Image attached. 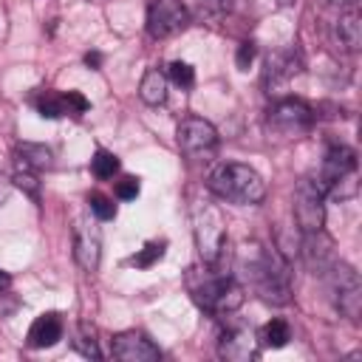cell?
Segmentation results:
<instances>
[{
    "mask_svg": "<svg viewBox=\"0 0 362 362\" xmlns=\"http://www.w3.org/2000/svg\"><path fill=\"white\" fill-rule=\"evenodd\" d=\"M266 124L280 133V136H288V139H297L303 133L311 130L314 124V110L311 105H305L303 99H280L269 107V116H266Z\"/></svg>",
    "mask_w": 362,
    "mask_h": 362,
    "instance_id": "8",
    "label": "cell"
},
{
    "mask_svg": "<svg viewBox=\"0 0 362 362\" xmlns=\"http://www.w3.org/2000/svg\"><path fill=\"white\" fill-rule=\"evenodd\" d=\"M189 25V11L181 0H150L147 3V34L167 40Z\"/></svg>",
    "mask_w": 362,
    "mask_h": 362,
    "instance_id": "10",
    "label": "cell"
},
{
    "mask_svg": "<svg viewBox=\"0 0 362 362\" xmlns=\"http://www.w3.org/2000/svg\"><path fill=\"white\" fill-rule=\"evenodd\" d=\"M331 6H342V8H356L359 0H328Z\"/></svg>",
    "mask_w": 362,
    "mask_h": 362,
    "instance_id": "34",
    "label": "cell"
},
{
    "mask_svg": "<svg viewBox=\"0 0 362 362\" xmlns=\"http://www.w3.org/2000/svg\"><path fill=\"white\" fill-rule=\"evenodd\" d=\"M167 76H170V82L178 85L181 90H189V88L195 85V71H192V65H189V62H181V59L170 62Z\"/></svg>",
    "mask_w": 362,
    "mask_h": 362,
    "instance_id": "23",
    "label": "cell"
},
{
    "mask_svg": "<svg viewBox=\"0 0 362 362\" xmlns=\"http://www.w3.org/2000/svg\"><path fill=\"white\" fill-rule=\"evenodd\" d=\"M175 141L189 161H209L218 150V130L206 119L187 116L175 130Z\"/></svg>",
    "mask_w": 362,
    "mask_h": 362,
    "instance_id": "6",
    "label": "cell"
},
{
    "mask_svg": "<svg viewBox=\"0 0 362 362\" xmlns=\"http://www.w3.org/2000/svg\"><path fill=\"white\" fill-rule=\"evenodd\" d=\"M8 192H11V184H8L6 178H0V204H6V198H8Z\"/></svg>",
    "mask_w": 362,
    "mask_h": 362,
    "instance_id": "32",
    "label": "cell"
},
{
    "mask_svg": "<svg viewBox=\"0 0 362 362\" xmlns=\"http://www.w3.org/2000/svg\"><path fill=\"white\" fill-rule=\"evenodd\" d=\"M328 291H331V300H334V305L342 317H348V320L359 317V311H362V283H359V274H356L354 266H348V263L331 266Z\"/></svg>",
    "mask_w": 362,
    "mask_h": 362,
    "instance_id": "7",
    "label": "cell"
},
{
    "mask_svg": "<svg viewBox=\"0 0 362 362\" xmlns=\"http://www.w3.org/2000/svg\"><path fill=\"white\" fill-rule=\"evenodd\" d=\"M198 11L206 20H218L223 11H229V0H198Z\"/></svg>",
    "mask_w": 362,
    "mask_h": 362,
    "instance_id": "28",
    "label": "cell"
},
{
    "mask_svg": "<svg viewBox=\"0 0 362 362\" xmlns=\"http://www.w3.org/2000/svg\"><path fill=\"white\" fill-rule=\"evenodd\" d=\"M218 354L229 362H249L257 356V339L252 331L243 328H226L218 339Z\"/></svg>",
    "mask_w": 362,
    "mask_h": 362,
    "instance_id": "13",
    "label": "cell"
},
{
    "mask_svg": "<svg viewBox=\"0 0 362 362\" xmlns=\"http://www.w3.org/2000/svg\"><path fill=\"white\" fill-rule=\"evenodd\" d=\"M139 96L150 107L164 105L167 102V76L158 68H147L144 76H141V82H139Z\"/></svg>",
    "mask_w": 362,
    "mask_h": 362,
    "instance_id": "18",
    "label": "cell"
},
{
    "mask_svg": "<svg viewBox=\"0 0 362 362\" xmlns=\"http://www.w3.org/2000/svg\"><path fill=\"white\" fill-rule=\"evenodd\" d=\"M110 354L113 359H122V362H158L161 359V351L139 331H122L110 339Z\"/></svg>",
    "mask_w": 362,
    "mask_h": 362,
    "instance_id": "12",
    "label": "cell"
},
{
    "mask_svg": "<svg viewBox=\"0 0 362 362\" xmlns=\"http://www.w3.org/2000/svg\"><path fill=\"white\" fill-rule=\"evenodd\" d=\"M34 107L40 110V116L45 119H59L65 116V107H62V93H54V90H40V96L31 99Z\"/></svg>",
    "mask_w": 362,
    "mask_h": 362,
    "instance_id": "22",
    "label": "cell"
},
{
    "mask_svg": "<svg viewBox=\"0 0 362 362\" xmlns=\"http://www.w3.org/2000/svg\"><path fill=\"white\" fill-rule=\"evenodd\" d=\"M164 249H167V240H150V243H144L136 255H130L127 263L136 266V269H150L153 263H158V260L164 257Z\"/></svg>",
    "mask_w": 362,
    "mask_h": 362,
    "instance_id": "20",
    "label": "cell"
},
{
    "mask_svg": "<svg viewBox=\"0 0 362 362\" xmlns=\"http://www.w3.org/2000/svg\"><path fill=\"white\" fill-rule=\"evenodd\" d=\"M90 173H93L99 181H107V178H113V175L119 173V158H116L110 150L99 147V150L93 153V158H90Z\"/></svg>",
    "mask_w": 362,
    "mask_h": 362,
    "instance_id": "21",
    "label": "cell"
},
{
    "mask_svg": "<svg viewBox=\"0 0 362 362\" xmlns=\"http://www.w3.org/2000/svg\"><path fill=\"white\" fill-rule=\"evenodd\" d=\"M277 3H280V6H291L294 0H277Z\"/></svg>",
    "mask_w": 362,
    "mask_h": 362,
    "instance_id": "35",
    "label": "cell"
},
{
    "mask_svg": "<svg viewBox=\"0 0 362 362\" xmlns=\"http://www.w3.org/2000/svg\"><path fill=\"white\" fill-rule=\"evenodd\" d=\"M85 65L93 68V71H99V68H102V54H99V51H88V54H85Z\"/></svg>",
    "mask_w": 362,
    "mask_h": 362,
    "instance_id": "31",
    "label": "cell"
},
{
    "mask_svg": "<svg viewBox=\"0 0 362 362\" xmlns=\"http://www.w3.org/2000/svg\"><path fill=\"white\" fill-rule=\"evenodd\" d=\"M317 187L322 189V195H331L339 201L356 195V153L342 144L328 147Z\"/></svg>",
    "mask_w": 362,
    "mask_h": 362,
    "instance_id": "4",
    "label": "cell"
},
{
    "mask_svg": "<svg viewBox=\"0 0 362 362\" xmlns=\"http://www.w3.org/2000/svg\"><path fill=\"white\" fill-rule=\"evenodd\" d=\"M206 184L218 198L240 204V206H255L266 198V181L249 164H235V161L221 164L212 170Z\"/></svg>",
    "mask_w": 362,
    "mask_h": 362,
    "instance_id": "2",
    "label": "cell"
},
{
    "mask_svg": "<svg viewBox=\"0 0 362 362\" xmlns=\"http://www.w3.org/2000/svg\"><path fill=\"white\" fill-rule=\"evenodd\" d=\"M62 331H65L62 317L57 311H45L31 322L25 342H28V348H51L62 339Z\"/></svg>",
    "mask_w": 362,
    "mask_h": 362,
    "instance_id": "15",
    "label": "cell"
},
{
    "mask_svg": "<svg viewBox=\"0 0 362 362\" xmlns=\"http://www.w3.org/2000/svg\"><path fill=\"white\" fill-rule=\"evenodd\" d=\"M74 348H76L82 356H93V359L102 356L99 348H96V339L88 334V325H79V334H76V339H74Z\"/></svg>",
    "mask_w": 362,
    "mask_h": 362,
    "instance_id": "27",
    "label": "cell"
},
{
    "mask_svg": "<svg viewBox=\"0 0 362 362\" xmlns=\"http://www.w3.org/2000/svg\"><path fill=\"white\" fill-rule=\"evenodd\" d=\"M238 269L260 300L272 305H286L291 300L288 266L274 249H263L260 243H243L238 255Z\"/></svg>",
    "mask_w": 362,
    "mask_h": 362,
    "instance_id": "1",
    "label": "cell"
},
{
    "mask_svg": "<svg viewBox=\"0 0 362 362\" xmlns=\"http://www.w3.org/2000/svg\"><path fill=\"white\" fill-rule=\"evenodd\" d=\"M334 34H337V42H339L345 51H359V45H362V20H359L356 8H348V11L337 20Z\"/></svg>",
    "mask_w": 362,
    "mask_h": 362,
    "instance_id": "17",
    "label": "cell"
},
{
    "mask_svg": "<svg viewBox=\"0 0 362 362\" xmlns=\"http://www.w3.org/2000/svg\"><path fill=\"white\" fill-rule=\"evenodd\" d=\"M14 158H17V170H48L54 164V153L45 147V144H31V141H23L14 147Z\"/></svg>",
    "mask_w": 362,
    "mask_h": 362,
    "instance_id": "16",
    "label": "cell"
},
{
    "mask_svg": "<svg viewBox=\"0 0 362 362\" xmlns=\"http://www.w3.org/2000/svg\"><path fill=\"white\" fill-rule=\"evenodd\" d=\"M303 71V62H300V57L294 54V51H277V54H272L269 59H266V74H263V79H266V88H269V93L274 90H280L294 74H300Z\"/></svg>",
    "mask_w": 362,
    "mask_h": 362,
    "instance_id": "14",
    "label": "cell"
},
{
    "mask_svg": "<svg viewBox=\"0 0 362 362\" xmlns=\"http://www.w3.org/2000/svg\"><path fill=\"white\" fill-rule=\"evenodd\" d=\"M139 195V178L136 175H124L116 181V198L122 201H133Z\"/></svg>",
    "mask_w": 362,
    "mask_h": 362,
    "instance_id": "29",
    "label": "cell"
},
{
    "mask_svg": "<svg viewBox=\"0 0 362 362\" xmlns=\"http://www.w3.org/2000/svg\"><path fill=\"white\" fill-rule=\"evenodd\" d=\"M74 260L82 272H96L102 260V235L90 218H76L74 223Z\"/></svg>",
    "mask_w": 362,
    "mask_h": 362,
    "instance_id": "11",
    "label": "cell"
},
{
    "mask_svg": "<svg viewBox=\"0 0 362 362\" xmlns=\"http://www.w3.org/2000/svg\"><path fill=\"white\" fill-rule=\"evenodd\" d=\"M62 107H65V116H82V113H88L90 102L79 90H68V93H62Z\"/></svg>",
    "mask_w": 362,
    "mask_h": 362,
    "instance_id": "26",
    "label": "cell"
},
{
    "mask_svg": "<svg viewBox=\"0 0 362 362\" xmlns=\"http://www.w3.org/2000/svg\"><path fill=\"white\" fill-rule=\"evenodd\" d=\"M192 235L198 255L206 266H215L226 246V221L218 206L212 204H195L192 206Z\"/></svg>",
    "mask_w": 362,
    "mask_h": 362,
    "instance_id": "5",
    "label": "cell"
},
{
    "mask_svg": "<svg viewBox=\"0 0 362 362\" xmlns=\"http://www.w3.org/2000/svg\"><path fill=\"white\" fill-rule=\"evenodd\" d=\"M8 286H11V274H8V272H3V269H0V294H3V291H6V288H8Z\"/></svg>",
    "mask_w": 362,
    "mask_h": 362,
    "instance_id": "33",
    "label": "cell"
},
{
    "mask_svg": "<svg viewBox=\"0 0 362 362\" xmlns=\"http://www.w3.org/2000/svg\"><path fill=\"white\" fill-rule=\"evenodd\" d=\"M294 218H297V226H300L303 235H311V232L322 229V223H325V195L317 187V181L303 178L294 187Z\"/></svg>",
    "mask_w": 362,
    "mask_h": 362,
    "instance_id": "9",
    "label": "cell"
},
{
    "mask_svg": "<svg viewBox=\"0 0 362 362\" xmlns=\"http://www.w3.org/2000/svg\"><path fill=\"white\" fill-rule=\"evenodd\" d=\"M288 339H291V328H288V322L280 320V317L269 320V322L260 328V342H263L266 348H283V345H288Z\"/></svg>",
    "mask_w": 362,
    "mask_h": 362,
    "instance_id": "19",
    "label": "cell"
},
{
    "mask_svg": "<svg viewBox=\"0 0 362 362\" xmlns=\"http://www.w3.org/2000/svg\"><path fill=\"white\" fill-rule=\"evenodd\" d=\"M11 181H14V187H20L34 204H40V178H37L34 170H17Z\"/></svg>",
    "mask_w": 362,
    "mask_h": 362,
    "instance_id": "24",
    "label": "cell"
},
{
    "mask_svg": "<svg viewBox=\"0 0 362 362\" xmlns=\"http://www.w3.org/2000/svg\"><path fill=\"white\" fill-rule=\"evenodd\" d=\"M0 34H3V20H0Z\"/></svg>",
    "mask_w": 362,
    "mask_h": 362,
    "instance_id": "36",
    "label": "cell"
},
{
    "mask_svg": "<svg viewBox=\"0 0 362 362\" xmlns=\"http://www.w3.org/2000/svg\"><path fill=\"white\" fill-rule=\"evenodd\" d=\"M255 54H257V48H255V42H240V45H238V57H235V62H238V68H240V71H246V68L252 65V59H255Z\"/></svg>",
    "mask_w": 362,
    "mask_h": 362,
    "instance_id": "30",
    "label": "cell"
},
{
    "mask_svg": "<svg viewBox=\"0 0 362 362\" xmlns=\"http://www.w3.org/2000/svg\"><path fill=\"white\" fill-rule=\"evenodd\" d=\"M189 294L198 308L209 314H232L243 303V288L232 277H215V274H189Z\"/></svg>",
    "mask_w": 362,
    "mask_h": 362,
    "instance_id": "3",
    "label": "cell"
},
{
    "mask_svg": "<svg viewBox=\"0 0 362 362\" xmlns=\"http://www.w3.org/2000/svg\"><path fill=\"white\" fill-rule=\"evenodd\" d=\"M88 204H90V212H93L99 221H113V218H116V204H113V198H107V195H102V192H93V195L88 198Z\"/></svg>",
    "mask_w": 362,
    "mask_h": 362,
    "instance_id": "25",
    "label": "cell"
}]
</instances>
